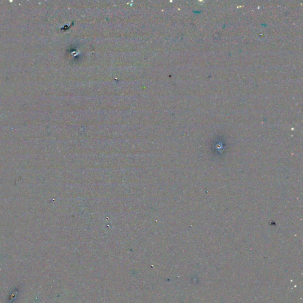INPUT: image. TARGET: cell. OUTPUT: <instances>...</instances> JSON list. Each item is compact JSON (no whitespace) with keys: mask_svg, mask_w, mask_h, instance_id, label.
Segmentation results:
<instances>
[]
</instances>
